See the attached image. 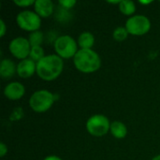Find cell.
I'll list each match as a JSON object with an SVG mask.
<instances>
[{"label":"cell","mask_w":160,"mask_h":160,"mask_svg":"<svg viewBox=\"0 0 160 160\" xmlns=\"http://www.w3.org/2000/svg\"><path fill=\"white\" fill-rule=\"evenodd\" d=\"M64 61L57 54H47L37 63L38 76L46 82L56 80L63 72Z\"/></svg>","instance_id":"6da1fadb"},{"label":"cell","mask_w":160,"mask_h":160,"mask_svg":"<svg viewBox=\"0 0 160 160\" xmlns=\"http://www.w3.org/2000/svg\"><path fill=\"white\" fill-rule=\"evenodd\" d=\"M75 68L82 73H93L101 67V58L93 49H80L73 58Z\"/></svg>","instance_id":"7a4b0ae2"},{"label":"cell","mask_w":160,"mask_h":160,"mask_svg":"<svg viewBox=\"0 0 160 160\" xmlns=\"http://www.w3.org/2000/svg\"><path fill=\"white\" fill-rule=\"evenodd\" d=\"M54 102V96L52 92L41 89L34 92L29 98L30 108L38 113H43L49 111Z\"/></svg>","instance_id":"3957f363"},{"label":"cell","mask_w":160,"mask_h":160,"mask_svg":"<svg viewBox=\"0 0 160 160\" xmlns=\"http://www.w3.org/2000/svg\"><path fill=\"white\" fill-rule=\"evenodd\" d=\"M54 51L56 54L62 59L74 58L78 52V43L69 35H63L58 37L54 41Z\"/></svg>","instance_id":"277c9868"},{"label":"cell","mask_w":160,"mask_h":160,"mask_svg":"<svg viewBox=\"0 0 160 160\" xmlns=\"http://www.w3.org/2000/svg\"><path fill=\"white\" fill-rule=\"evenodd\" d=\"M87 132L93 137H103L109 131L111 123L108 117L103 114H95L88 118L85 125Z\"/></svg>","instance_id":"5b68a950"},{"label":"cell","mask_w":160,"mask_h":160,"mask_svg":"<svg viewBox=\"0 0 160 160\" xmlns=\"http://www.w3.org/2000/svg\"><path fill=\"white\" fill-rule=\"evenodd\" d=\"M129 35L143 36L151 29V21L144 15H133L129 17L125 24Z\"/></svg>","instance_id":"8992f818"},{"label":"cell","mask_w":160,"mask_h":160,"mask_svg":"<svg viewBox=\"0 0 160 160\" xmlns=\"http://www.w3.org/2000/svg\"><path fill=\"white\" fill-rule=\"evenodd\" d=\"M16 22L21 29L32 33L39 30L41 26V18L35 11L26 9L18 13Z\"/></svg>","instance_id":"52a82bcc"},{"label":"cell","mask_w":160,"mask_h":160,"mask_svg":"<svg viewBox=\"0 0 160 160\" xmlns=\"http://www.w3.org/2000/svg\"><path fill=\"white\" fill-rule=\"evenodd\" d=\"M8 50L12 56L22 61L29 57L31 45L28 41V38L17 37L9 42Z\"/></svg>","instance_id":"ba28073f"},{"label":"cell","mask_w":160,"mask_h":160,"mask_svg":"<svg viewBox=\"0 0 160 160\" xmlns=\"http://www.w3.org/2000/svg\"><path fill=\"white\" fill-rule=\"evenodd\" d=\"M25 94V87L19 82H12L8 83L4 88V96L12 101L21 99Z\"/></svg>","instance_id":"9c48e42d"},{"label":"cell","mask_w":160,"mask_h":160,"mask_svg":"<svg viewBox=\"0 0 160 160\" xmlns=\"http://www.w3.org/2000/svg\"><path fill=\"white\" fill-rule=\"evenodd\" d=\"M37 73V63L30 58L20 61L17 65V74L20 78L28 79Z\"/></svg>","instance_id":"30bf717a"},{"label":"cell","mask_w":160,"mask_h":160,"mask_svg":"<svg viewBox=\"0 0 160 160\" xmlns=\"http://www.w3.org/2000/svg\"><path fill=\"white\" fill-rule=\"evenodd\" d=\"M54 5L51 0H36L34 5V11L40 18H49L52 15Z\"/></svg>","instance_id":"8fae6325"},{"label":"cell","mask_w":160,"mask_h":160,"mask_svg":"<svg viewBox=\"0 0 160 160\" xmlns=\"http://www.w3.org/2000/svg\"><path fill=\"white\" fill-rule=\"evenodd\" d=\"M17 73V65L11 59H3L0 64V76L3 79H10Z\"/></svg>","instance_id":"7c38bea8"},{"label":"cell","mask_w":160,"mask_h":160,"mask_svg":"<svg viewBox=\"0 0 160 160\" xmlns=\"http://www.w3.org/2000/svg\"><path fill=\"white\" fill-rule=\"evenodd\" d=\"M110 132L115 139L121 140L127 137L128 128L124 123L120 121H113L112 123H111Z\"/></svg>","instance_id":"4fadbf2b"},{"label":"cell","mask_w":160,"mask_h":160,"mask_svg":"<svg viewBox=\"0 0 160 160\" xmlns=\"http://www.w3.org/2000/svg\"><path fill=\"white\" fill-rule=\"evenodd\" d=\"M77 43L81 49H92L95 44V37L90 32H82L80 34Z\"/></svg>","instance_id":"5bb4252c"},{"label":"cell","mask_w":160,"mask_h":160,"mask_svg":"<svg viewBox=\"0 0 160 160\" xmlns=\"http://www.w3.org/2000/svg\"><path fill=\"white\" fill-rule=\"evenodd\" d=\"M118 8L122 14L129 17L133 16L136 11V5L131 0H122L118 5Z\"/></svg>","instance_id":"9a60e30c"},{"label":"cell","mask_w":160,"mask_h":160,"mask_svg":"<svg viewBox=\"0 0 160 160\" xmlns=\"http://www.w3.org/2000/svg\"><path fill=\"white\" fill-rule=\"evenodd\" d=\"M28 41H29L31 47H34V46H41V44L44 41V35L39 30L35 31V32H32L28 36Z\"/></svg>","instance_id":"2e32d148"},{"label":"cell","mask_w":160,"mask_h":160,"mask_svg":"<svg viewBox=\"0 0 160 160\" xmlns=\"http://www.w3.org/2000/svg\"><path fill=\"white\" fill-rule=\"evenodd\" d=\"M45 55L46 54H45L44 49L41 46H34V47H31V51H30V53H29V57L28 58H30L33 61H35L36 63H38Z\"/></svg>","instance_id":"e0dca14e"},{"label":"cell","mask_w":160,"mask_h":160,"mask_svg":"<svg viewBox=\"0 0 160 160\" xmlns=\"http://www.w3.org/2000/svg\"><path fill=\"white\" fill-rule=\"evenodd\" d=\"M128 32L125 26H118L112 32V38L116 41H124L128 37Z\"/></svg>","instance_id":"ac0fdd59"},{"label":"cell","mask_w":160,"mask_h":160,"mask_svg":"<svg viewBox=\"0 0 160 160\" xmlns=\"http://www.w3.org/2000/svg\"><path fill=\"white\" fill-rule=\"evenodd\" d=\"M76 1L75 0H59L58 4L60 5V7L64 9H71L75 5H76Z\"/></svg>","instance_id":"d6986e66"},{"label":"cell","mask_w":160,"mask_h":160,"mask_svg":"<svg viewBox=\"0 0 160 160\" xmlns=\"http://www.w3.org/2000/svg\"><path fill=\"white\" fill-rule=\"evenodd\" d=\"M35 2L36 1L34 0H14L13 1V3L20 8H27L30 6H34Z\"/></svg>","instance_id":"ffe728a7"},{"label":"cell","mask_w":160,"mask_h":160,"mask_svg":"<svg viewBox=\"0 0 160 160\" xmlns=\"http://www.w3.org/2000/svg\"><path fill=\"white\" fill-rule=\"evenodd\" d=\"M7 33V26L6 23L4 22V20H0V37L3 38L5 36V34Z\"/></svg>","instance_id":"44dd1931"},{"label":"cell","mask_w":160,"mask_h":160,"mask_svg":"<svg viewBox=\"0 0 160 160\" xmlns=\"http://www.w3.org/2000/svg\"><path fill=\"white\" fill-rule=\"evenodd\" d=\"M7 154H8V146L4 142H1L0 143V157L4 158Z\"/></svg>","instance_id":"7402d4cb"},{"label":"cell","mask_w":160,"mask_h":160,"mask_svg":"<svg viewBox=\"0 0 160 160\" xmlns=\"http://www.w3.org/2000/svg\"><path fill=\"white\" fill-rule=\"evenodd\" d=\"M43 160H62L61 158L57 157V156H54V155H52V156H48L46 157Z\"/></svg>","instance_id":"603a6c76"},{"label":"cell","mask_w":160,"mask_h":160,"mask_svg":"<svg viewBox=\"0 0 160 160\" xmlns=\"http://www.w3.org/2000/svg\"><path fill=\"white\" fill-rule=\"evenodd\" d=\"M152 1H140V4H142V5H147V4H151Z\"/></svg>","instance_id":"cb8c5ba5"},{"label":"cell","mask_w":160,"mask_h":160,"mask_svg":"<svg viewBox=\"0 0 160 160\" xmlns=\"http://www.w3.org/2000/svg\"><path fill=\"white\" fill-rule=\"evenodd\" d=\"M152 160H160V155H158V156L154 157V158H153V159H152Z\"/></svg>","instance_id":"d4e9b609"}]
</instances>
